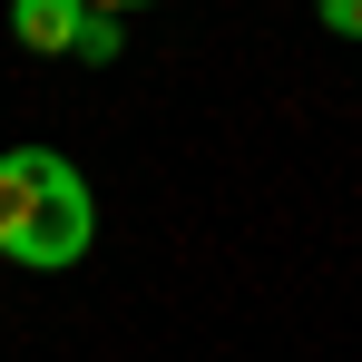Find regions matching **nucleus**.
I'll use <instances>...</instances> for the list:
<instances>
[{
	"label": "nucleus",
	"mask_w": 362,
	"mask_h": 362,
	"mask_svg": "<svg viewBox=\"0 0 362 362\" xmlns=\"http://www.w3.org/2000/svg\"><path fill=\"white\" fill-rule=\"evenodd\" d=\"M98 245V196L59 147H10L0 157V255L20 274H59Z\"/></svg>",
	"instance_id": "1"
},
{
	"label": "nucleus",
	"mask_w": 362,
	"mask_h": 362,
	"mask_svg": "<svg viewBox=\"0 0 362 362\" xmlns=\"http://www.w3.org/2000/svg\"><path fill=\"white\" fill-rule=\"evenodd\" d=\"M78 20H88V0H10V40H20L30 59H69Z\"/></svg>",
	"instance_id": "2"
},
{
	"label": "nucleus",
	"mask_w": 362,
	"mask_h": 362,
	"mask_svg": "<svg viewBox=\"0 0 362 362\" xmlns=\"http://www.w3.org/2000/svg\"><path fill=\"white\" fill-rule=\"evenodd\" d=\"M127 49V30H118V10H88V20H78V40H69V59H88V69H108Z\"/></svg>",
	"instance_id": "3"
},
{
	"label": "nucleus",
	"mask_w": 362,
	"mask_h": 362,
	"mask_svg": "<svg viewBox=\"0 0 362 362\" xmlns=\"http://www.w3.org/2000/svg\"><path fill=\"white\" fill-rule=\"evenodd\" d=\"M313 20H323L333 40H362V0H313Z\"/></svg>",
	"instance_id": "4"
},
{
	"label": "nucleus",
	"mask_w": 362,
	"mask_h": 362,
	"mask_svg": "<svg viewBox=\"0 0 362 362\" xmlns=\"http://www.w3.org/2000/svg\"><path fill=\"white\" fill-rule=\"evenodd\" d=\"M88 10H147V0H88Z\"/></svg>",
	"instance_id": "5"
}]
</instances>
